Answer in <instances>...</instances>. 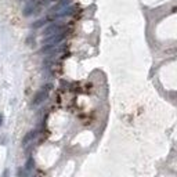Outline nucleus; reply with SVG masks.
Listing matches in <instances>:
<instances>
[{"label":"nucleus","mask_w":177,"mask_h":177,"mask_svg":"<svg viewBox=\"0 0 177 177\" xmlns=\"http://www.w3.org/2000/svg\"><path fill=\"white\" fill-rule=\"evenodd\" d=\"M35 136H36V131H35V130H33V131H31V133H28V134H26L25 137H24L22 144H24V145H26L28 143H31V141H32L33 138H35Z\"/></svg>","instance_id":"obj_2"},{"label":"nucleus","mask_w":177,"mask_h":177,"mask_svg":"<svg viewBox=\"0 0 177 177\" xmlns=\"http://www.w3.org/2000/svg\"><path fill=\"white\" fill-rule=\"evenodd\" d=\"M2 123H3V115L0 114V126H2Z\"/></svg>","instance_id":"obj_6"},{"label":"nucleus","mask_w":177,"mask_h":177,"mask_svg":"<svg viewBox=\"0 0 177 177\" xmlns=\"http://www.w3.org/2000/svg\"><path fill=\"white\" fill-rule=\"evenodd\" d=\"M3 177H10V170H8V169H6V170H4Z\"/></svg>","instance_id":"obj_5"},{"label":"nucleus","mask_w":177,"mask_h":177,"mask_svg":"<svg viewBox=\"0 0 177 177\" xmlns=\"http://www.w3.org/2000/svg\"><path fill=\"white\" fill-rule=\"evenodd\" d=\"M33 167H35V161H33V158H29V159L26 161V163H25V170L31 172Z\"/></svg>","instance_id":"obj_3"},{"label":"nucleus","mask_w":177,"mask_h":177,"mask_svg":"<svg viewBox=\"0 0 177 177\" xmlns=\"http://www.w3.org/2000/svg\"><path fill=\"white\" fill-rule=\"evenodd\" d=\"M17 177H24V169L20 167L18 170H17Z\"/></svg>","instance_id":"obj_4"},{"label":"nucleus","mask_w":177,"mask_h":177,"mask_svg":"<svg viewBox=\"0 0 177 177\" xmlns=\"http://www.w3.org/2000/svg\"><path fill=\"white\" fill-rule=\"evenodd\" d=\"M46 97H47V92H44V90H43V92H39L36 94V97H35V100H33V105L40 104V102L46 98Z\"/></svg>","instance_id":"obj_1"}]
</instances>
